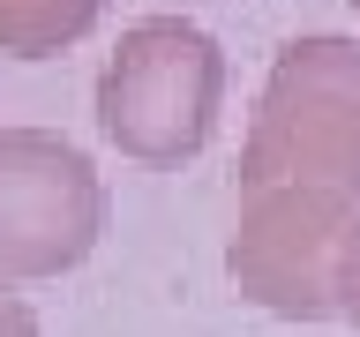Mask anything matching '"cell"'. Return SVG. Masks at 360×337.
I'll use <instances>...</instances> for the list:
<instances>
[{
    "mask_svg": "<svg viewBox=\"0 0 360 337\" xmlns=\"http://www.w3.org/2000/svg\"><path fill=\"white\" fill-rule=\"evenodd\" d=\"M248 187H330L360 202V38L315 30L270 60L240 143Z\"/></svg>",
    "mask_w": 360,
    "mask_h": 337,
    "instance_id": "6da1fadb",
    "label": "cell"
},
{
    "mask_svg": "<svg viewBox=\"0 0 360 337\" xmlns=\"http://www.w3.org/2000/svg\"><path fill=\"white\" fill-rule=\"evenodd\" d=\"M225 45L180 15H143L98 67V135L135 165H180L218 128Z\"/></svg>",
    "mask_w": 360,
    "mask_h": 337,
    "instance_id": "7a4b0ae2",
    "label": "cell"
},
{
    "mask_svg": "<svg viewBox=\"0 0 360 337\" xmlns=\"http://www.w3.org/2000/svg\"><path fill=\"white\" fill-rule=\"evenodd\" d=\"M105 232V180L68 135L0 128V285L60 277Z\"/></svg>",
    "mask_w": 360,
    "mask_h": 337,
    "instance_id": "3957f363",
    "label": "cell"
},
{
    "mask_svg": "<svg viewBox=\"0 0 360 337\" xmlns=\"http://www.w3.org/2000/svg\"><path fill=\"white\" fill-rule=\"evenodd\" d=\"M360 202L330 187H248L240 225L225 240L233 285L278 322H323L330 315V270L353 232Z\"/></svg>",
    "mask_w": 360,
    "mask_h": 337,
    "instance_id": "277c9868",
    "label": "cell"
},
{
    "mask_svg": "<svg viewBox=\"0 0 360 337\" xmlns=\"http://www.w3.org/2000/svg\"><path fill=\"white\" fill-rule=\"evenodd\" d=\"M105 0H0V53L15 60H53L75 38H90Z\"/></svg>",
    "mask_w": 360,
    "mask_h": 337,
    "instance_id": "5b68a950",
    "label": "cell"
},
{
    "mask_svg": "<svg viewBox=\"0 0 360 337\" xmlns=\"http://www.w3.org/2000/svg\"><path fill=\"white\" fill-rule=\"evenodd\" d=\"M330 315H345L360 330V218H353V232L338 247V270H330Z\"/></svg>",
    "mask_w": 360,
    "mask_h": 337,
    "instance_id": "8992f818",
    "label": "cell"
},
{
    "mask_svg": "<svg viewBox=\"0 0 360 337\" xmlns=\"http://www.w3.org/2000/svg\"><path fill=\"white\" fill-rule=\"evenodd\" d=\"M0 337H38L30 300H22V292H8V285H0Z\"/></svg>",
    "mask_w": 360,
    "mask_h": 337,
    "instance_id": "52a82bcc",
    "label": "cell"
},
{
    "mask_svg": "<svg viewBox=\"0 0 360 337\" xmlns=\"http://www.w3.org/2000/svg\"><path fill=\"white\" fill-rule=\"evenodd\" d=\"M353 8H360V0H353Z\"/></svg>",
    "mask_w": 360,
    "mask_h": 337,
    "instance_id": "ba28073f",
    "label": "cell"
}]
</instances>
